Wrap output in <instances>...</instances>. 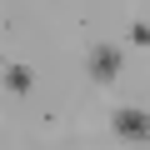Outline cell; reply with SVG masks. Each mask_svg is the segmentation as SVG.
I'll return each mask as SVG.
<instances>
[{
	"label": "cell",
	"mask_w": 150,
	"mask_h": 150,
	"mask_svg": "<svg viewBox=\"0 0 150 150\" xmlns=\"http://www.w3.org/2000/svg\"><path fill=\"white\" fill-rule=\"evenodd\" d=\"M85 75H90V85H115L125 75V50L110 45V40H95L85 50Z\"/></svg>",
	"instance_id": "6da1fadb"
},
{
	"label": "cell",
	"mask_w": 150,
	"mask_h": 150,
	"mask_svg": "<svg viewBox=\"0 0 150 150\" xmlns=\"http://www.w3.org/2000/svg\"><path fill=\"white\" fill-rule=\"evenodd\" d=\"M110 130H115L120 145H150V110H140V105H115Z\"/></svg>",
	"instance_id": "7a4b0ae2"
},
{
	"label": "cell",
	"mask_w": 150,
	"mask_h": 150,
	"mask_svg": "<svg viewBox=\"0 0 150 150\" xmlns=\"http://www.w3.org/2000/svg\"><path fill=\"white\" fill-rule=\"evenodd\" d=\"M35 85H40V75H35L30 60H0V90L10 100H30Z\"/></svg>",
	"instance_id": "3957f363"
},
{
	"label": "cell",
	"mask_w": 150,
	"mask_h": 150,
	"mask_svg": "<svg viewBox=\"0 0 150 150\" xmlns=\"http://www.w3.org/2000/svg\"><path fill=\"white\" fill-rule=\"evenodd\" d=\"M125 35H130V45L150 50V25H145V20H130V30H125Z\"/></svg>",
	"instance_id": "277c9868"
}]
</instances>
